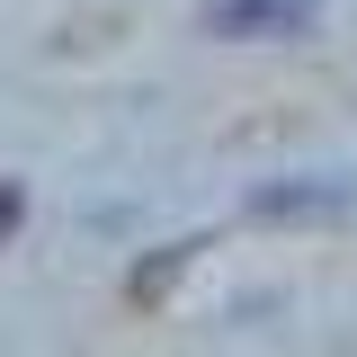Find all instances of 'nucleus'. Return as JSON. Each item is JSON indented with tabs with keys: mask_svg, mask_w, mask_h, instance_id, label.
<instances>
[{
	"mask_svg": "<svg viewBox=\"0 0 357 357\" xmlns=\"http://www.w3.org/2000/svg\"><path fill=\"white\" fill-rule=\"evenodd\" d=\"M321 0H206L215 36H304Z\"/></svg>",
	"mask_w": 357,
	"mask_h": 357,
	"instance_id": "nucleus-1",
	"label": "nucleus"
},
{
	"mask_svg": "<svg viewBox=\"0 0 357 357\" xmlns=\"http://www.w3.org/2000/svg\"><path fill=\"white\" fill-rule=\"evenodd\" d=\"M18 215H27V197H18V178H0V241L18 232Z\"/></svg>",
	"mask_w": 357,
	"mask_h": 357,
	"instance_id": "nucleus-3",
	"label": "nucleus"
},
{
	"mask_svg": "<svg viewBox=\"0 0 357 357\" xmlns=\"http://www.w3.org/2000/svg\"><path fill=\"white\" fill-rule=\"evenodd\" d=\"M259 223H304V215H349V188L340 178H295V188H259L250 197Z\"/></svg>",
	"mask_w": 357,
	"mask_h": 357,
	"instance_id": "nucleus-2",
	"label": "nucleus"
}]
</instances>
